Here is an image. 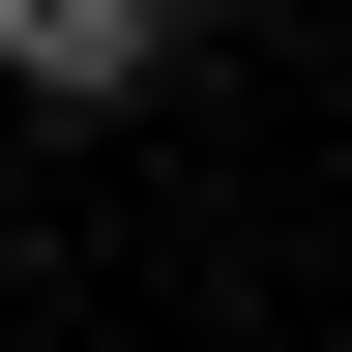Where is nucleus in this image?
I'll use <instances>...</instances> for the list:
<instances>
[{
  "instance_id": "1",
  "label": "nucleus",
  "mask_w": 352,
  "mask_h": 352,
  "mask_svg": "<svg viewBox=\"0 0 352 352\" xmlns=\"http://www.w3.org/2000/svg\"><path fill=\"white\" fill-rule=\"evenodd\" d=\"M147 59H176V0H0V88H59V118L147 88Z\"/></svg>"
}]
</instances>
